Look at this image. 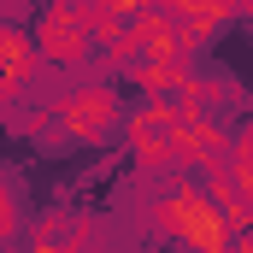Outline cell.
Masks as SVG:
<instances>
[{"mask_svg":"<svg viewBox=\"0 0 253 253\" xmlns=\"http://www.w3.org/2000/svg\"><path fill=\"white\" fill-rule=\"evenodd\" d=\"M106 118H112V100L106 94H83V100H71V129H106Z\"/></svg>","mask_w":253,"mask_h":253,"instance_id":"6da1fadb","label":"cell"}]
</instances>
